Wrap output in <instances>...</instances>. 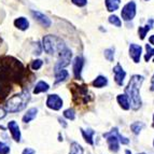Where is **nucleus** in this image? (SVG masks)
Masks as SVG:
<instances>
[{
  "label": "nucleus",
  "mask_w": 154,
  "mask_h": 154,
  "mask_svg": "<svg viewBox=\"0 0 154 154\" xmlns=\"http://www.w3.org/2000/svg\"><path fill=\"white\" fill-rule=\"evenodd\" d=\"M42 65H43V62H42L41 59H36V60H33L31 63L30 67L32 70H39L42 67Z\"/></svg>",
  "instance_id": "obj_31"
},
{
  "label": "nucleus",
  "mask_w": 154,
  "mask_h": 154,
  "mask_svg": "<svg viewBox=\"0 0 154 154\" xmlns=\"http://www.w3.org/2000/svg\"><path fill=\"white\" fill-rule=\"evenodd\" d=\"M144 127V124L142 122H134L131 125V129L135 135H138L140 131H142V128Z\"/></svg>",
  "instance_id": "obj_25"
},
{
  "label": "nucleus",
  "mask_w": 154,
  "mask_h": 154,
  "mask_svg": "<svg viewBox=\"0 0 154 154\" xmlns=\"http://www.w3.org/2000/svg\"><path fill=\"white\" fill-rule=\"evenodd\" d=\"M119 133L118 128L114 127V128L111 129L109 133H105L103 135L105 138H107V142H108L109 150L111 152H118L120 149V140H119Z\"/></svg>",
  "instance_id": "obj_5"
},
{
  "label": "nucleus",
  "mask_w": 154,
  "mask_h": 154,
  "mask_svg": "<svg viewBox=\"0 0 154 154\" xmlns=\"http://www.w3.org/2000/svg\"><path fill=\"white\" fill-rule=\"evenodd\" d=\"M63 99L59 97L56 94H52V95L48 96V99H46V107L52 110H60L63 107Z\"/></svg>",
  "instance_id": "obj_8"
},
{
  "label": "nucleus",
  "mask_w": 154,
  "mask_h": 154,
  "mask_svg": "<svg viewBox=\"0 0 154 154\" xmlns=\"http://www.w3.org/2000/svg\"><path fill=\"white\" fill-rule=\"evenodd\" d=\"M11 91V86H9L5 81L0 80V99H3L8 96V94Z\"/></svg>",
  "instance_id": "obj_20"
},
{
  "label": "nucleus",
  "mask_w": 154,
  "mask_h": 154,
  "mask_svg": "<svg viewBox=\"0 0 154 154\" xmlns=\"http://www.w3.org/2000/svg\"><path fill=\"white\" fill-rule=\"evenodd\" d=\"M10 146L5 142L0 141V154H9L10 153Z\"/></svg>",
  "instance_id": "obj_30"
},
{
  "label": "nucleus",
  "mask_w": 154,
  "mask_h": 154,
  "mask_svg": "<svg viewBox=\"0 0 154 154\" xmlns=\"http://www.w3.org/2000/svg\"><path fill=\"white\" fill-rule=\"evenodd\" d=\"M37 113H38V109L37 108H30L29 110H27V112L24 114L23 119H22L23 123H29V122H31L33 119H36Z\"/></svg>",
  "instance_id": "obj_15"
},
{
  "label": "nucleus",
  "mask_w": 154,
  "mask_h": 154,
  "mask_svg": "<svg viewBox=\"0 0 154 154\" xmlns=\"http://www.w3.org/2000/svg\"><path fill=\"white\" fill-rule=\"evenodd\" d=\"M30 93L28 90H24L18 94H15L14 96L10 98V99L5 103V109L7 112L11 113H16L20 111L24 110L26 108V106L28 105L29 100H30Z\"/></svg>",
  "instance_id": "obj_2"
},
{
  "label": "nucleus",
  "mask_w": 154,
  "mask_h": 154,
  "mask_svg": "<svg viewBox=\"0 0 154 154\" xmlns=\"http://www.w3.org/2000/svg\"><path fill=\"white\" fill-rule=\"evenodd\" d=\"M64 116L66 119H68V120H71V121H73L75 119V112L73 109H67V110L64 111Z\"/></svg>",
  "instance_id": "obj_26"
},
{
  "label": "nucleus",
  "mask_w": 154,
  "mask_h": 154,
  "mask_svg": "<svg viewBox=\"0 0 154 154\" xmlns=\"http://www.w3.org/2000/svg\"><path fill=\"white\" fill-rule=\"evenodd\" d=\"M70 90L72 93L73 101L77 105H85L91 100V97L88 96V88L86 85H78L75 83H72L70 85Z\"/></svg>",
  "instance_id": "obj_4"
},
{
  "label": "nucleus",
  "mask_w": 154,
  "mask_h": 154,
  "mask_svg": "<svg viewBox=\"0 0 154 154\" xmlns=\"http://www.w3.org/2000/svg\"><path fill=\"white\" fill-rule=\"evenodd\" d=\"M125 154H131V152L129 151V150H126V151H125Z\"/></svg>",
  "instance_id": "obj_38"
},
{
  "label": "nucleus",
  "mask_w": 154,
  "mask_h": 154,
  "mask_svg": "<svg viewBox=\"0 0 154 154\" xmlns=\"http://www.w3.org/2000/svg\"><path fill=\"white\" fill-rule=\"evenodd\" d=\"M69 154H83V148L78 142H72L70 146Z\"/></svg>",
  "instance_id": "obj_24"
},
{
  "label": "nucleus",
  "mask_w": 154,
  "mask_h": 154,
  "mask_svg": "<svg viewBox=\"0 0 154 154\" xmlns=\"http://www.w3.org/2000/svg\"><path fill=\"white\" fill-rule=\"evenodd\" d=\"M71 57H72V53L69 49L65 48L60 53L58 54V62L56 63L54 67V71H57L59 69H63L64 67L68 66L71 62Z\"/></svg>",
  "instance_id": "obj_6"
},
{
  "label": "nucleus",
  "mask_w": 154,
  "mask_h": 154,
  "mask_svg": "<svg viewBox=\"0 0 154 154\" xmlns=\"http://www.w3.org/2000/svg\"><path fill=\"white\" fill-rule=\"evenodd\" d=\"M50 90V85L44 81H39L33 88V94H39V93H45Z\"/></svg>",
  "instance_id": "obj_18"
},
{
  "label": "nucleus",
  "mask_w": 154,
  "mask_h": 154,
  "mask_svg": "<svg viewBox=\"0 0 154 154\" xmlns=\"http://www.w3.org/2000/svg\"><path fill=\"white\" fill-rule=\"evenodd\" d=\"M42 43H43L42 46H43V50L45 51V53L50 55L59 54L66 48L65 43L62 41V39L52 36V35L44 36L43 39H42Z\"/></svg>",
  "instance_id": "obj_3"
},
{
  "label": "nucleus",
  "mask_w": 154,
  "mask_h": 154,
  "mask_svg": "<svg viewBox=\"0 0 154 154\" xmlns=\"http://www.w3.org/2000/svg\"><path fill=\"white\" fill-rule=\"evenodd\" d=\"M109 22H110L111 24H113L114 26H116V27H121V25H122L121 20L116 15H111L110 17H109Z\"/></svg>",
  "instance_id": "obj_28"
},
{
  "label": "nucleus",
  "mask_w": 154,
  "mask_h": 154,
  "mask_svg": "<svg viewBox=\"0 0 154 154\" xmlns=\"http://www.w3.org/2000/svg\"><path fill=\"white\" fill-rule=\"evenodd\" d=\"M152 126L154 127V114H153V124H152Z\"/></svg>",
  "instance_id": "obj_39"
},
{
  "label": "nucleus",
  "mask_w": 154,
  "mask_h": 154,
  "mask_svg": "<svg viewBox=\"0 0 154 154\" xmlns=\"http://www.w3.org/2000/svg\"><path fill=\"white\" fill-rule=\"evenodd\" d=\"M105 57L109 62H113L114 58V49H107L105 50Z\"/></svg>",
  "instance_id": "obj_29"
},
{
  "label": "nucleus",
  "mask_w": 154,
  "mask_h": 154,
  "mask_svg": "<svg viewBox=\"0 0 154 154\" xmlns=\"http://www.w3.org/2000/svg\"><path fill=\"white\" fill-rule=\"evenodd\" d=\"M107 83H108V80H107V78L103 77V75H98V77L96 78L94 81H93V86H94V88H103V86H106V85H107Z\"/></svg>",
  "instance_id": "obj_22"
},
{
  "label": "nucleus",
  "mask_w": 154,
  "mask_h": 154,
  "mask_svg": "<svg viewBox=\"0 0 154 154\" xmlns=\"http://www.w3.org/2000/svg\"><path fill=\"white\" fill-rule=\"evenodd\" d=\"M55 72V84H58V83L63 82V81H65V80L68 78V75H69V73H68V71L65 69H59L57 70V71H54Z\"/></svg>",
  "instance_id": "obj_17"
},
{
  "label": "nucleus",
  "mask_w": 154,
  "mask_h": 154,
  "mask_svg": "<svg viewBox=\"0 0 154 154\" xmlns=\"http://www.w3.org/2000/svg\"><path fill=\"white\" fill-rule=\"evenodd\" d=\"M5 116H7V111H5V108H0V120L5 119Z\"/></svg>",
  "instance_id": "obj_34"
},
{
  "label": "nucleus",
  "mask_w": 154,
  "mask_h": 154,
  "mask_svg": "<svg viewBox=\"0 0 154 154\" xmlns=\"http://www.w3.org/2000/svg\"><path fill=\"white\" fill-rule=\"evenodd\" d=\"M151 91H154V75H153V77H152V79H151V88H150Z\"/></svg>",
  "instance_id": "obj_35"
},
{
  "label": "nucleus",
  "mask_w": 154,
  "mask_h": 154,
  "mask_svg": "<svg viewBox=\"0 0 154 154\" xmlns=\"http://www.w3.org/2000/svg\"><path fill=\"white\" fill-rule=\"evenodd\" d=\"M153 146H154V141H153Z\"/></svg>",
  "instance_id": "obj_41"
},
{
  "label": "nucleus",
  "mask_w": 154,
  "mask_h": 154,
  "mask_svg": "<svg viewBox=\"0 0 154 154\" xmlns=\"http://www.w3.org/2000/svg\"><path fill=\"white\" fill-rule=\"evenodd\" d=\"M58 121H59V123H60L63 125V127H67V124L65 123L64 120H62V119H58Z\"/></svg>",
  "instance_id": "obj_36"
},
{
  "label": "nucleus",
  "mask_w": 154,
  "mask_h": 154,
  "mask_svg": "<svg viewBox=\"0 0 154 154\" xmlns=\"http://www.w3.org/2000/svg\"><path fill=\"white\" fill-rule=\"evenodd\" d=\"M121 0H106V7L109 12H114L119 9Z\"/></svg>",
  "instance_id": "obj_21"
},
{
  "label": "nucleus",
  "mask_w": 154,
  "mask_h": 154,
  "mask_svg": "<svg viewBox=\"0 0 154 154\" xmlns=\"http://www.w3.org/2000/svg\"><path fill=\"white\" fill-rule=\"evenodd\" d=\"M138 154H144V153H138Z\"/></svg>",
  "instance_id": "obj_40"
},
{
  "label": "nucleus",
  "mask_w": 154,
  "mask_h": 154,
  "mask_svg": "<svg viewBox=\"0 0 154 154\" xmlns=\"http://www.w3.org/2000/svg\"><path fill=\"white\" fill-rule=\"evenodd\" d=\"M8 128L10 131L11 136H12L13 140L16 142L21 141L22 138V134H21V129H20V126L16 123L15 121H10L8 123Z\"/></svg>",
  "instance_id": "obj_9"
},
{
  "label": "nucleus",
  "mask_w": 154,
  "mask_h": 154,
  "mask_svg": "<svg viewBox=\"0 0 154 154\" xmlns=\"http://www.w3.org/2000/svg\"><path fill=\"white\" fill-rule=\"evenodd\" d=\"M146 54L144 55V60H146V62H149L151 56L154 55V49H152L151 46H150V44H146Z\"/></svg>",
  "instance_id": "obj_27"
},
{
  "label": "nucleus",
  "mask_w": 154,
  "mask_h": 154,
  "mask_svg": "<svg viewBox=\"0 0 154 154\" xmlns=\"http://www.w3.org/2000/svg\"><path fill=\"white\" fill-rule=\"evenodd\" d=\"M72 3H75L78 7H84L88 3V0H71Z\"/></svg>",
  "instance_id": "obj_32"
},
{
  "label": "nucleus",
  "mask_w": 154,
  "mask_h": 154,
  "mask_svg": "<svg viewBox=\"0 0 154 154\" xmlns=\"http://www.w3.org/2000/svg\"><path fill=\"white\" fill-rule=\"evenodd\" d=\"M149 42H150L151 44H153V45H154V35H153V36H151V37L149 38Z\"/></svg>",
  "instance_id": "obj_37"
},
{
  "label": "nucleus",
  "mask_w": 154,
  "mask_h": 154,
  "mask_svg": "<svg viewBox=\"0 0 154 154\" xmlns=\"http://www.w3.org/2000/svg\"><path fill=\"white\" fill-rule=\"evenodd\" d=\"M14 26L20 30H26L29 27V22L25 17H18L14 21Z\"/></svg>",
  "instance_id": "obj_16"
},
{
  "label": "nucleus",
  "mask_w": 154,
  "mask_h": 154,
  "mask_svg": "<svg viewBox=\"0 0 154 154\" xmlns=\"http://www.w3.org/2000/svg\"><path fill=\"white\" fill-rule=\"evenodd\" d=\"M121 15L124 21H131L136 15V3L134 1L126 3L124 8L122 9Z\"/></svg>",
  "instance_id": "obj_7"
},
{
  "label": "nucleus",
  "mask_w": 154,
  "mask_h": 154,
  "mask_svg": "<svg viewBox=\"0 0 154 154\" xmlns=\"http://www.w3.org/2000/svg\"><path fill=\"white\" fill-rule=\"evenodd\" d=\"M116 99H118L119 105L121 106L122 109H124V110H129V109H131L129 98H128V96L126 95V94H120Z\"/></svg>",
  "instance_id": "obj_14"
},
{
  "label": "nucleus",
  "mask_w": 154,
  "mask_h": 154,
  "mask_svg": "<svg viewBox=\"0 0 154 154\" xmlns=\"http://www.w3.org/2000/svg\"><path fill=\"white\" fill-rule=\"evenodd\" d=\"M153 23H154V21L153 20H150L149 21V23L146 24L144 27H139V29H138V32H139V36H140V39L141 40H143L144 39V37H146V32L150 30V29L152 28V26H153Z\"/></svg>",
  "instance_id": "obj_23"
},
{
  "label": "nucleus",
  "mask_w": 154,
  "mask_h": 154,
  "mask_svg": "<svg viewBox=\"0 0 154 154\" xmlns=\"http://www.w3.org/2000/svg\"><path fill=\"white\" fill-rule=\"evenodd\" d=\"M142 53V48L138 44L131 43L129 45V55H131V59L134 60V63H139L140 62V56Z\"/></svg>",
  "instance_id": "obj_12"
},
{
  "label": "nucleus",
  "mask_w": 154,
  "mask_h": 154,
  "mask_svg": "<svg viewBox=\"0 0 154 154\" xmlns=\"http://www.w3.org/2000/svg\"><path fill=\"white\" fill-rule=\"evenodd\" d=\"M81 133H82L83 137H84V140L88 142V144L93 146L94 144V140H93V136H94V134L95 131H93V129L88 128V129H81Z\"/></svg>",
  "instance_id": "obj_19"
},
{
  "label": "nucleus",
  "mask_w": 154,
  "mask_h": 154,
  "mask_svg": "<svg viewBox=\"0 0 154 154\" xmlns=\"http://www.w3.org/2000/svg\"><path fill=\"white\" fill-rule=\"evenodd\" d=\"M83 58L80 56H77L73 60V75L75 78L78 80H81V73H82L83 68Z\"/></svg>",
  "instance_id": "obj_13"
},
{
  "label": "nucleus",
  "mask_w": 154,
  "mask_h": 154,
  "mask_svg": "<svg viewBox=\"0 0 154 154\" xmlns=\"http://www.w3.org/2000/svg\"><path fill=\"white\" fill-rule=\"evenodd\" d=\"M31 15L33 16V18H35L40 25L45 27V28H49L50 26H51V24H52L51 20H50L46 15L42 14L41 12H38V11H31Z\"/></svg>",
  "instance_id": "obj_10"
},
{
  "label": "nucleus",
  "mask_w": 154,
  "mask_h": 154,
  "mask_svg": "<svg viewBox=\"0 0 154 154\" xmlns=\"http://www.w3.org/2000/svg\"><path fill=\"white\" fill-rule=\"evenodd\" d=\"M113 72H114V80H116V84L122 86L124 83V79H125V77H126V72L124 71V69L122 68V66L120 64L114 66Z\"/></svg>",
  "instance_id": "obj_11"
},
{
  "label": "nucleus",
  "mask_w": 154,
  "mask_h": 154,
  "mask_svg": "<svg viewBox=\"0 0 154 154\" xmlns=\"http://www.w3.org/2000/svg\"><path fill=\"white\" fill-rule=\"evenodd\" d=\"M35 153H36V151L33 149H31V148H26V149H24L22 154H35Z\"/></svg>",
  "instance_id": "obj_33"
},
{
  "label": "nucleus",
  "mask_w": 154,
  "mask_h": 154,
  "mask_svg": "<svg viewBox=\"0 0 154 154\" xmlns=\"http://www.w3.org/2000/svg\"><path fill=\"white\" fill-rule=\"evenodd\" d=\"M143 77L139 75H134L129 80L128 84L125 88V94L128 96L131 108L133 110H138L141 107V97H140V88L143 82Z\"/></svg>",
  "instance_id": "obj_1"
}]
</instances>
